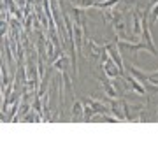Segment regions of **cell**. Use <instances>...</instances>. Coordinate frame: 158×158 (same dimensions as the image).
Here are the masks:
<instances>
[{"mask_svg": "<svg viewBox=\"0 0 158 158\" xmlns=\"http://www.w3.org/2000/svg\"><path fill=\"white\" fill-rule=\"evenodd\" d=\"M102 55H104V48L97 40H86V44H85L86 58H90L91 62H97V60H102Z\"/></svg>", "mask_w": 158, "mask_h": 158, "instance_id": "cell-1", "label": "cell"}, {"mask_svg": "<svg viewBox=\"0 0 158 158\" xmlns=\"http://www.w3.org/2000/svg\"><path fill=\"white\" fill-rule=\"evenodd\" d=\"M104 48H106V51H107V55L111 60H114L116 62V65H118L119 69H121V72L125 74V63H123V56H121V53H119V46L114 44V42H106L104 44Z\"/></svg>", "mask_w": 158, "mask_h": 158, "instance_id": "cell-3", "label": "cell"}, {"mask_svg": "<svg viewBox=\"0 0 158 158\" xmlns=\"http://www.w3.org/2000/svg\"><path fill=\"white\" fill-rule=\"evenodd\" d=\"M121 77L125 79V83L130 86V90L134 91V93H139V95H148V86H146V83H142V81L135 79L132 74H128V72H125Z\"/></svg>", "mask_w": 158, "mask_h": 158, "instance_id": "cell-2", "label": "cell"}, {"mask_svg": "<svg viewBox=\"0 0 158 158\" xmlns=\"http://www.w3.org/2000/svg\"><path fill=\"white\" fill-rule=\"evenodd\" d=\"M72 119L74 121H79V119H83V102L77 100V98H74V106H72Z\"/></svg>", "mask_w": 158, "mask_h": 158, "instance_id": "cell-7", "label": "cell"}, {"mask_svg": "<svg viewBox=\"0 0 158 158\" xmlns=\"http://www.w3.org/2000/svg\"><path fill=\"white\" fill-rule=\"evenodd\" d=\"M149 21H151L153 25H156V23H158V0L151 6V12H149Z\"/></svg>", "mask_w": 158, "mask_h": 158, "instance_id": "cell-8", "label": "cell"}, {"mask_svg": "<svg viewBox=\"0 0 158 158\" xmlns=\"http://www.w3.org/2000/svg\"><path fill=\"white\" fill-rule=\"evenodd\" d=\"M100 65H102V70H104V76H107L109 79H119L121 76H123L121 69H119L118 65H116V62L111 60V58L104 60Z\"/></svg>", "mask_w": 158, "mask_h": 158, "instance_id": "cell-4", "label": "cell"}, {"mask_svg": "<svg viewBox=\"0 0 158 158\" xmlns=\"http://www.w3.org/2000/svg\"><path fill=\"white\" fill-rule=\"evenodd\" d=\"M141 42L148 44L149 48L155 49V40H153L151 30H149V19H148V12H142V34H141Z\"/></svg>", "mask_w": 158, "mask_h": 158, "instance_id": "cell-5", "label": "cell"}, {"mask_svg": "<svg viewBox=\"0 0 158 158\" xmlns=\"http://www.w3.org/2000/svg\"><path fill=\"white\" fill-rule=\"evenodd\" d=\"M70 14H72L74 18V25H79V27H83L86 32V14H85V9H81V7L74 6L72 9H70Z\"/></svg>", "mask_w": 158, "mask_h": 158, "instance_id": "cell-6", "label": "cell"}, {"mask_svg": "<svg viewBox=\"0 0 158 158\" xmlns=\"http://www.w3.org/2000/svg\"><path fill=\"white\" fill-rule=\"evenodd\" d=\"M74 6L81 7V9H88V7L95 6V0H74Z\"/></svg>", "mask_w": 158, "mask_h": 158, "instance_id": "cell-9", "label": "cell"}]
</instances>
